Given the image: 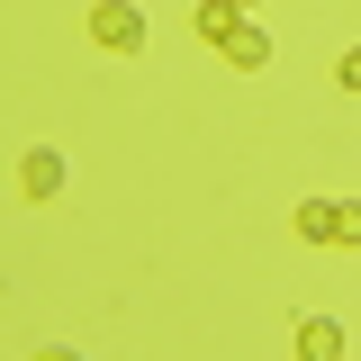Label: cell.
I'll return each instance as SVG.
<instances>
[{
  "label": "cell",
  "mask_w": 361,
  "mask_h": 361,
  "mask_svg": "<svg viewBox=\"0 0 361 361\" xmlns=\"http://www.w3.org/2000/svg\"><path fill=\"white\" fill-rule=\"evenodd\" d=\"M90 37L109 45V54H145V18H135L127 0H99L90 9Z\"/></svg>",
  "instance_id": "obj_1"
},
{
  "label": "cell",
  "mask_w": 361,
  "mask_h": 361,
  "mask_svg": "<svg viewBox=\"0 0 361 361\" xmlns=\"http://www.w3.org/2000/svg\"><path fill=\"white\" fill-rule=\"evenodd\" d=\"M27 199H54V190H63V154H27Z\"/></svg>",
  "instance_id": "obj_2"
},
{
  "label": "cell",
  "mask_w": 361,
  "mask_h": 361,
  "mask_svg": "<svg viewBox=\"0 0 361 361\" xmlns=\"http://www.w3.org/2000/svg\"><path fill=\"white\" fill-rule=\"evenodd\" d=\"M226 54L253 73V63H271V37H262V27H226Z\"/></svg>",
  "instance_id": "obj_3"
},
{
  "label": "cell",
  "mask_w": 361,
  "mask_h": 361,
  "mask_svg": "<svg viewBox=\"0 0 361 361\" xmlns=\"http://www.w3.org/2000/svg\"><path fill=\"white\" fill-rule=\"evenodd\" d=\"M298 235H316V244H334V199H307V208H298Z\"/></svg>",
  "instance_id": "obj_4"
},
{
  "label": "cell",
  "mask_w": 361,
  "mask_h": 361,
  "mask_svg": "<svg viewBox=\"0 0 361 361\" xmlns=\"http://www.w3.org/2000/svg\"><path fill=\"white\" fill-rule=\"evenodd\" d=\"M226 27H235V0H208V9H199V37L226 45Z\"/></svg>",
  "instance_id": "obj_5"
},
{
  "label": "cell",
  "mask_w": 361,
  "mask_h": 361,
  "mask_svg": "<svg viewBox=\"0 0 361 361\" xmlns=\"http://www.w3.org/2000/svg\"><path fill=\"white\" fill-rule=\"evenodd\" d=\"M334 244H361V199H353V208H334Z\"/></svg>",
  "instance_id": "obj_6"
},
{
  "label": "cell",
  "mask_w": 361,
  "mask_h": 361,
  "mask_svg": "<svg viewBox=\"0 0 361 361\" xmlns=\"http://www.w3.org/2000/svg\"><path fill=\"white\" fill-rule=\"evenodd\" d=\"M334 73H343V90H361V45L343 54V63H334Z\"/></svg>",
  "instance_id": "obj_7"
},
{
  "label": "cell",
  "mask_w": 361,
  "mask_h": 361,
  "mask_svg": "<svg viewBox=\"0 0 361 361\" xmlns=\"http://www.w3.org/2000/svg\"><path fill=\"white\" fill-rule=\"evenodd\" d=\"M235 9H244V0H235Z\"/></svg>",
  "instance_id": "obj_8"
}]
</instances>
